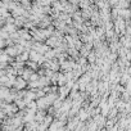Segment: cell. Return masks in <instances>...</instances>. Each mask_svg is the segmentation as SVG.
Masks as SVG:
<instances>
[{"label":"cell","instance_id":"obj_1","mask_svg":"<svg viewBox=\"0 0 131 131\" xmlns=\"http://www.w3.org/2000/svg\"><path fill=\"white\" fill-rule=\"evenodd\" d=\"M13 85H14L17 89H22V88H25L26 81H25V79H16V81H14Z\"/></svg>","mask_w":131,"mask_h":131}]
</instances>
